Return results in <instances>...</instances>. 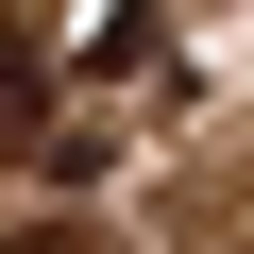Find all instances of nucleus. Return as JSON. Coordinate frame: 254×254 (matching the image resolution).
I'll return each instance as SVG.
<instances>
[{
  "instance_id": "f03ea898",
  "label": "nucleus",
  "mask_w": 254,
  "mask_h": 254,
  "mask_svg": "<svg viewBox=\"0 0 254 254\" xmlns=\"http://www.w3.org/2000/svg\"><path fill=\"white\" fill-rule=\"evenodd\" d=\"M0 254H85V237H68V220H34V237H0Z\"/></svg>"
},
{
  "instance_id": "f257e3e1",
  "label": "nucleus",
  "mask_w": 254,
  "mask_h": 254,
  "mask_svg": "<svg viewBox=\"0 0 254 254\" xmlns=\"http://www.w3.org/2000/svg\"><path fill=\"white\" fill-rule=\"evenodd\" d=\"M34 102H51V68H34V34H0V153L34 136Z\"/></svg>"
}]
</instances>
